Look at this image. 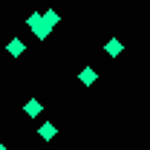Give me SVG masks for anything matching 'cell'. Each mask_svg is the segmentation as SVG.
<instances>
[{
  "instance_id": "cell-7",
  "label": "cell",
  "mask_w": 150,
  "mask_h": 150,
  "mask_svg": "<svg viewBox=\"0 0 150 150\" xmlns=\"http://www.w3.org/2000/svg\"><path fill=\"white\" fill-rule=\"evenodd\" d=\"M43 20H46L49 26H55V23H58V12H55V9H49V12L43 15Z\"/></svg>"
},
{
  "instance_id": "cell-3",
  "label": "cell",
  "mask_w": 150,
  "mask_h": 150,
  "mask_svg": "<svg viewBox=\"0 0 150 150\" xmlns=\"http://www.w3.org/2000/svg\"><path fill=\"white\" fill-rule=\"evenodd\" d=\"M23 110H26V115H32V118H35V115H40V110H43V107H40V101H38V98H29Z\"/></svg>"
},
{
  "instance_id": "cell-8",
  "label": "cell",
  "mask_w": 150,
  "mask_h": 150,
  "mask_svg": "<svg viewBox=\"0 0 150 150\" xmlns=\"http://www.w3.org/2000/svg\"><path fill=\"white\" fill-rule=\"evenodd\" d=\"M0 150H9V147H6V144H0Z\"/></svg>"
},
{
  "instance_id": "cell-6",
  "label": "cell",
  "mask_w": 150,
  "mask_h": 150,
  "mask_svg": "<svg viewBox=\"0 0 150 150\" xmlns=\"http://www.w3.org/2000/svg\"><path fill=\"white\" fill-rule=\"evenodd\" d=\"M104 49H107V55H112V58H115L118 52H121V49H124V46H121V40H110Z\"/></svg>"
},
{
  "instance_id": "cell-1",
  "label": "cell",
  "mask_w": 150,
  "mask_h": 150,
  "mask_svg": "<svg viewBox=\"0 0 150 150\" xmlns=\"http://www.w3.org/2000/svg\"><path fill=\"white\" fill-rule=\"evenodd\" d=\"M29 26L35 29L38 38H46V35H49V29H52V26L43 20V15H38V12H35V15H29Z\"/></svg>"
},
{
  "instance_id": "cell-4",
  "label": "cell",
  "mask_w": 150,
  "mask_h": 150,
  "mask_svg": "<svg viewBox=\"0 0 150 150\" xmlns=\"http://www.w3.org/2000/svg\"><path fill=\"white\" fill-rule=\"evenodd\" d=\"M6 52L18 58L20 52H23V40H20V38H12V40H9V46H6Z\"/></svg>"
},
{
  "instance_id": "cell-5",
  "label": "cell",
  "mask_w": 150,
  "mask_h": 150,
  "mask_svg": "<svg viewBox=\"0 0 150 150\" xmlns=\"http://www.w3.org/2000/svg\"><path fill=\"white\" fill-rule=\"evenodd\" d=\"M78 78H81V84H95V78H98V75H95V69H90V67H87V69H81V75H78Z\"/></svg>"
},
{
  "instance_id": "cell-2",
  "label": "cell",
  "mask_w": 150,
  "mask_h": 150,
  "mask_svg": "<svg viewBox=\"0 0 150 150\" xmlns=\"http://www.w3.org/2000/svg\"><path fill=\"white\" fill-rule=\"evenodd\" d=\"M40 139H43V142H52V139H55V133H58V127L55 124H52V121H46V124H40Z\"/></svg>"
}]
</instances>
